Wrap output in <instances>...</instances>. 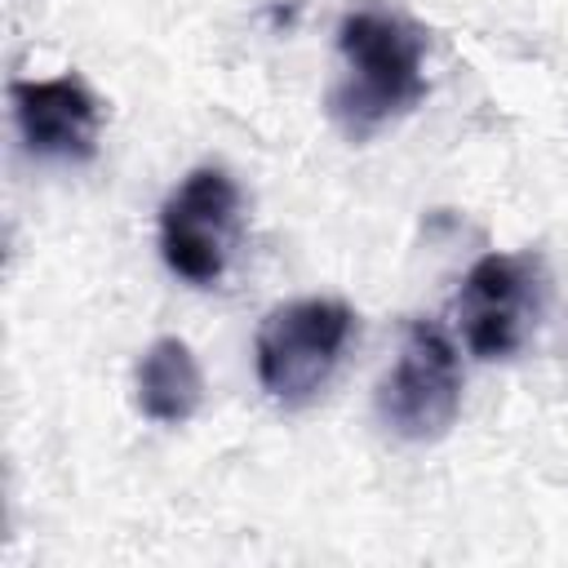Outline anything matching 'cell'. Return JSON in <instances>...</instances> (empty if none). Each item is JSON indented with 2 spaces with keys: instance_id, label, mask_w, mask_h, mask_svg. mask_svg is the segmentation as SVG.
Returning <instances> with one entry per match:
<instances>
[{
  "instance_id": "1",
  "label": "cell",
  "mask_w": 568,
  "mask_h": 568,
  "mask_svg": "<svg viewBox=\"0 0 568 568\" xmlns=\"http://www.w3.org/2000/svg\"><path fill=\"white\" fill-rule=\"evenodd\" d=\"M337 53L342 80L328 111L351 142L373 138L426 98V40L408 18L377 4L351 9L337 27Z\"/></svg>"
},
{
  "instance_id": "2",
  "label": "cell",
  "mask_w": 568,
  "mask_h": 568,
  "mask_svg": "<svg viewBox=\"0 0 568 568\" xmlns=\"http://www.w3.org/2000/svg\"><path fill=\"white\" fill-rule=\"evenodd\" d=\"M351 333L355 311L337 297H297L275 306L253 342L262 390L284 408L311 404L337 373Z\"/></svg>"
},
{
  "instance_id": "3",
  "label": "cell",
  "mask_w": 568,
  "mask_h": 568,
  "mask_svg": "<svg viewBox=\"0 0 568 568\" xmlns=\"http://www.w3.org/2000/svg\"><path fill=\"white\" fill-rule=\"evenodd\" d=\"M462 408V359L435 320H413L395 364L377 386V417L390 435L408 444H430L448 435Z\"/></svg>"
},
{
  "instance_id": "4",
  "label": "cell",
  "mask_w": 568,
  "mask_h": 568,
  "mask_svg": "<svg viewBox=\"0 0 568 568\" xmlns=\"http://www.w3.org/2000/svg\"><path fill=\"white\" fill-rule=\"evenodd\" d=\"M235 244H240V186H235V178L217 164L191 169L169 191V200L160 204L164 266L195 288H213L226 275Z\"/></svg>"
},
{
  "instance_id": "5",
  "label": "cell",
  "mask_w": 568,
  "mask_h": 568,
  "mask_svg": "<svg viewBox=\"0 0 568 568\" xmlns=\"http://www.w3.org/2000/svg\"><path fill=\"white\" fill-rule=\"evenodd\" d=\"M546 306V266L532 253H484L457 293L462 342L479 359H510Z\"/></svg>"
},
{
  "instance_id": "6",
  "label": "cell",
  "mask_w": 568,
  "mask_h": 568,
  "mask_svg": "<svg viewBox=\"0 0 568 568\" xmlns=\"http://www.w3.org/2000/svg\"><path fill=\"white\" fill-rule=\"evenodd\" d=\"M9 102H13V120H18V133L31 155L62 160V164L93 160L102 106L80 75L67 71V75H49V80H13Z\"/></svg>"
},
{
  "instance_id": "7",
  "label": "cell",
  "mask_w": 568,
  "mask_h": 568,
  "mask_svg": "<svg viewBox=\"0 0 568 568\" xmlns=\"http://www.w3.org/2000/svg\"><path fill=\"white\" fill-rule=\"evenodd\" d=\"M133 390H138L142 417L160 426L191 422L204 404V373L195 364V351L182 337H155L138 359Z\"/></svg>"
}]
</instances>
